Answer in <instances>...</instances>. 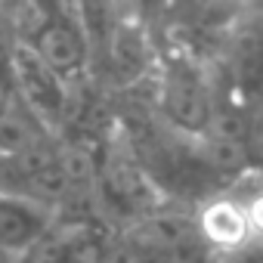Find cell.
I'll list each match as a JSON object with an SVG mask.
<instances>
[{"instance_id": "277c9868", "label": "cell", "mask_w": 263, "mask_h": 263, "mask_svg": "<svg viewBox=\"0 0 263 263\" xmlns=\"http://www.w3.org/2000/svg\"><path fill=\"white\" fill-rule=\"evenodd\" d=\"M7 115V96H4V90H0V118Z\"/></svg>"}, {"instance_id": "3957f363", "label": "cell", "mask_w": 263, "mask_h": 263, "mask_svg": "<svg viewBox=\"0 0 263 263\" xmlns=\"http://www.w3.org/2000/svg\"><path fill=\"white\" fill-rule=\"evenodd\" d=\"M143 7H146L152 16H161V13L171 7V0H143Z\"/></svg>"}, {"instance_id": "6da1fadb", "label": "cell", "mask_w": 263, "mask_h": 263, "mask_svg": "<svg viewBox=\"0 0 263 263\" xmlns=\"http://www.w3.org/2000/svg\"><path fill=\"white\" fill-rule=\"evenodd\" d=\"M53 232V211L25 195H0V254H25Z\"/></svg>"}, {"instance_id": "7a4b0ae2", "label": "cell", "mask_w": 263, "mask_h": 263, "mask_svg": "<svg viewBox=\"0 0 263 263\" xmlns=\"http://www.w3.org/2000/svg\"><path fill=\"white\" fill-rule=\"evenodd\" d=\"M164 105L174 115L177 124L183 127H204L208 118V90L198 81L192 68H174L167 71V87H164Z\"/></svg>"}]
</instances>
